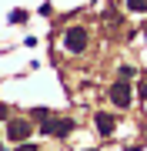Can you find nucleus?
Here are the masks:
<instances>
[{
  "label": "nucleus",
  "instance_id": "obj_8",
  "mask_svg": "<svg viewBox=\"0 0 147 151\" xmlns=\"http://www.w3.org/2000/svg\"><path fill=\"white\" fill-rule=\"evenodd\" d=\"M10 118V108H7V104H0V121H7Z\"/></svg>",
  "mask_w": 147,
  "mask_h": 151
},
{
  "label": "nucleus",
  "instance_id": "obj_5",
  "mask_svg": "<svg viewBox=\"0 0 147 151\" xmlns=\"http://www.w3.org/2000/svg\"><path fill=\"white\" fill-rule=\"evenodd\" d=\"M94 124H97V131H100L104 138H110V134H114V124H117V121L110 118V114H104V111H100L97 118H94Z\"/></svg>",
  "mask_w": 147,
  "mask_h": 151
},
{
  "label": "nucleus",
  "instance_id": "obj_11",
  "mask_svg": "<svg viewBox=\"0 0 147 151\" xmlns=\"http://www.w3.org/2000/svg\"><path fill=\"white\" fill-rule=\"evenodd\" d=\"M87 151H94V148H87Z\"/></svg>",
  "mask_w": 147,
  "mask_h": 151
},
{
  "label": "nucleus",
  "instance_id": "obj_7",
  "mask_svg": "<svg viewBox=\"0 0 147 151\" xmlns=\"http://www.w3.org/2000/svg\"><path fill=\"white\" fill-rule=\"evenodd\" d=\"M33 118H40V121H47V118H50V111H47V108H37V111H33Z\"/></svg>",
  "mask_w": 147,
  "mask_h": 151
},
{
  "label": "nucleus",
  "instance_id": "obj_4",
  "mask_svg": "<svg viewBox=\"0 0 147 151\" xmlns=\"http://www.w3.org/2000/svg\"><path fill=\"white\" fill-rule=\"evenodd\" d=\"M110 101H114L117 108H131V101H134L131 81H114V84H110Z\"/></svg>",
  "mask_w": 147,
  "mask_h": 151
},
{
  "label": "nucleus",
  "instance_id": "obj_10",
  "mask_svg": "<svg viewBox=\"0 0 147 151\" xmlns=\"http://www.w3.org/2000/svg\"><path fill=\"white\" fill-rule=\"evenodd\" d=\"M141 97H147V81H144V84H141Z\"/></svg>",
  "mask_w": 147,
  "mask_h": 151
},
{
  "label": "nucleus",
  "instance_id": "obj_2",
  "mask_svg": "<svg viewBox=\"0 0 147 151\" xmlns=\"http://www.w3.org/2000/svg\"><path fill=\"white\" fill-rule=\"evenodd\" d=\"M64 47L70 50V54H84V50H87V30H84V27H67Z\"/></svg>",
  "mask_w": 147,
  "mask_h": 151
},
{
  "label": "nucleus",
  "instance_id": "obj_1",
  "mask_svg": "<svg viewBox=\"0 0 147 151\" xmlns=\"http://www.w3.org/2000/svg\"><path fill=\"white\" fill-rule=\"evenodd\" d=\"M70 131H74V121L70 118H57V121L50 118V121L40 124V134H47V138H67Z\"/></svg>",
  "mask_w": 147,
  "mask_h": 151
},
{
  "label": "nucleus",
  "instance_id": "obj_6",
  "mask_svg": "<svg viewBox=\"0 0 147 151\" xmlns=\"http://www.w3.org/2000/svg\"><path fill=\"white\" fill-rule=\"evenodd\" d=\"M23 20H27V10H13L10 14V24H23Z\"/></svg>",
  "mask_w": 147,
  "mask_h": 151
},
{
  "label": "nucleus",
  "instance_id": "obj_3",
  "mask_svg": "<svg viewBox=\"0 0 147 151\" xmlns=\"http://www.w3.org/2000/svg\"><path fill=\"white\" fill-rule=\"evenodd\" d=\"M33 134V128H30V121H23V118H13V121H7V138L13 141V145H23Z\"/></svg>",
  "mask_w": 147,
  "mask_h": 151
},
{
  "label": "nucleus",
  "instance_id": "obj_9",
  "mask_svg": "<svg viewBox=\"0 0 147 151\" xmlns=\"http://www.w3.org/2000/svg\"><path fill=\"white\" fill-rule=\"evenodd\" d=\"M17 151H37V145H27L23 141V145H17Z\"/></svg>",
  "mask_w": 147,
  "mask_h": 151
}]
</instances>
